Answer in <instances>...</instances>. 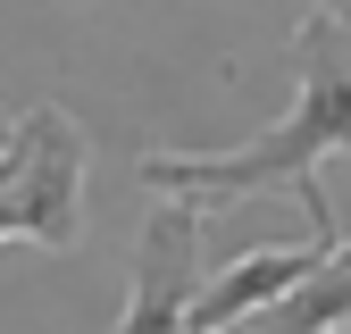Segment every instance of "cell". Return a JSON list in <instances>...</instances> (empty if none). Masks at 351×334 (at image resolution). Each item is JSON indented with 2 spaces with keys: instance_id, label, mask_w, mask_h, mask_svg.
Masks as SVG:
<instances>
[{
  "instance_id": "obj_1",
  "label": "cell",
  "mask_w": 351,
  "mask_h": 334,
  "mask_svg": "<svg viewBox=\"0 0 351 334\" xmlns=\"http://www.w3.org/2000/svg\"><path fill=\"white\" fill-rule=\"evenodd\" d=\"M293 59H301V84H293V109L251 134L234 151H151L143 159V184L159 201H243V192H293L301 218H310V242L343 250V226L326 209V184H318V159L351 151V34L335 25V9H310L293 25Z\"/></svg>"
},
{
  "instance_id": "obj_2",
  "label": "cell",
  "mask_w": 351,
  "mask_h": 334,
  "mask_svg": "<svg viewBox=\"0 0 351 334\" xmlns=\"http://www.w3.org/2000/svg\"><path fill=\"white\" fill-rule=\"evenodd\" d=\"M84 176H93V142L84 125L42 101L17 117V184H9V218L42 250H75L84 242Z\"/></svg>"
},
{
  "instance_id": "obj_3",
  "label": "cell",
  "mask_w": 351,
  "mask_h": 334,
  "mask_svg": "<svg viewBox=\"0 0 351 334\" xmlns=\"http://www.w3.org/2000/svg\"><path fill=\"white\" fill-rule=\"evenodd\" d=\"M209 284V226L193 201H159L134 242V301L109 334H184L193 292Z\"/></svg>"
},
{
  "instance_id": "obj_4",
  "label": "cell",
  "mask_w": 351,
  "mask_h": 334,
  "mask_svg": "<svg viewBox=\"0 0 351 334\" xmlns=\"http://www.w3.org/2000/svg\"><path fill=\"white\" fill-rule=\"evenodd\" d=\"M335 259L326 242H285V250H243V259H226L201 292H193V318H184V334H234V326H251L259 309H276L293 284H310L318 268Z\"/></svg>"
},
{
  "instance_id": "obj_5",
  "label": "cell",
  "mask_w": 351,
  "mask_h": 334,
  "mask_svg": "<svg viewBox=\"0 0 351 334\" xmlns=\"http://www.w3.org/2000/svg\"><path fill=\"white\" fill-rule=\"evenodd\" d=\"M343 326H351V242L335 250L310 284H293L276 309H259V318L234 326V334H343Z\"/></svg>"
},
{
  "instance_id": "obj_6",
  "label": "cell",
  "mask_w": 351,
  "mask_h": 334,
  "mask_svg": "<svg viewBox=\"0 0 351 334\" xmlns=\"http://www.w3.org/2000/svg\"><path fill=\"white\" fill-rule=\"evenodd\" d=\"M9 151H17V125H9V117H0V159H9Z\"/></svg>"
},
{
  "instance_id": "obj_7",
  "label": "cell",
  "mask_w": 351,
  "mask_h": 334,
  "mask_svg": "<svg viewBox=\"0 0 351 334\" xmlns=\"http://www.w3.org/2000/svg\"><path fill=\"white\" fill-rule=\"evenodd\" d=\"M9 234H17V218H9V201H0V242H9Z\"/></svg>"
},
{
  "instance_id": "obj_8",
  "label": "cell",
  "mask_w": 351,
  "mask_h": 334,
  "mask_svg": "<svg viewBox=\"0 0 351 334\" xmlns=\"http://www.w3.org/2000/svg\"><path fill=\"white\" fill-rule=\"evenodd\" d=\"M343 334H351V326H343Z\"/></svg>"
}]
</instances>
